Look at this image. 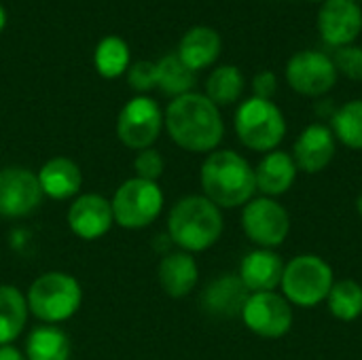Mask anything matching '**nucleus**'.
<instances>
[{
	"mask_svg": "<svg viewBox=\"0 0 362 360\" xmlns=\"http://www.w3.org/2000/svg\"><path fill=\"white\" fill-rule=\"evenodd\" d=\"M163 125L170 138L191 153H212L225 136L218 106L197 91L174 98L163 112Z\"/></svg>",
	"mask_w": 362,
	"mask_h": 360,
	"instance_id": "obj_1",
	"label": "nucleus"
},
{
	"mask_svg": "<svg viewBox=\"0 0 362 360\" xmlns=\"http://www.w3.org/2000/svg\"><path fill=\"white\" fill-rule=\"evenodd\" d=\"M204 197L218 208L246 206L257 193L255 168L235 151H212L199 170Z\"/></svg>",
	"mask_w": 362,
	"mask_h": 360,
	"instance_id": "obj_2",
	"label": "nucleus"
},
{
	"mask_svg": "<svg viewBox=\"0 0 362 360\" xmlns=\"http://www.w3.org/2000/svg\"><path fill=\"white\" fill-rule=\"evenodd\" d=\"M223 214L204 195L178 199L168 216V238L185 252H204L223 236Z\"/></svg>",
	"mask_w": 362,
	"mask_h": 360,
	"instance_id": "obj_3",
	"label": "nucleus"
},
{
	"mask_svg": "<svg viewBox=\"0 0 362 360\" xmlns=\"http://www.w3.org/2000/svg\"><path fill=\"white\" fill-rule=\"evenodd\" d=\"M28 310L45 325H57L72 318L83 303L78 280L64 272H47L38 276L25 293Z\"/></svg>",
	"mask_w": 362,
	"mask_h": 360,
	"instance_id": "obj_4",
	"label": "nucleus"
},
{
	"mask_svg": "<svg viewBox=\"0 0 362 360\" xmlns=\"http://www.w3.org/2000/svg\"><path fill=\"white\" fill-rule=\"evenodd\" d=\"M235 134L255 153H272L286 136V119L274 100L248 98L235 110Z\"/></svg>",
	"mask_w": 362,
	"mask_h": 360,
	"instance_id": "obj_5",
	"label": "nucleus"
},
{
	"mask_svg": "<svg viewBox=\"0 0 362 360\" xmlns=\"http://www.w3.org/2000/svg\"><path fill=\"white\" fill-rule=\"evenodd\" d=\"M335 284L333 267L318 255H299L284 265L282 274V293L291 306L297 308H316L327 301Z\"/></svg>",
	"mask_w": 362,
	"mask_h": 360,
	"instance_id": "obj_6",
	"label": "nucleus"
},
{
	"mask_svg": "<svg viewBox=\"0 0 362 360\" xmlns=\"http://www.w3.org/2000/svg\"><path fill=\"white\" fill-rule=\"evenodd\" d=\"M110 206L119 227L144 229L161 214L163 191L157 182L134 176L115 191Z\"/></svg>",
	"mask_w": 362,
	"mask_h": 360,
	"instance_id": "obj_7",
	"label": "nucleus"
},
{
	"mask_svg": "<svg viewBox=\"0 0 362 360\" xmlns=\"http://www.w3.org/2000/svg\"><path fill=\"white\" fill-rule=\"evenodd\" d=\"M242 229L252 244L274 250L288 238L291 216L280 202L272 197H252L242 210Z\"/></svg>",
	"mask_w": 362,
	"mask_h": 360,
	"instance_id": "obj_8",
	"label": "nucleus"
},
{
	"mask_svg": "<svg viewBox=\"0 0 362 360\" xmlns=\"http://www.w3.org/2000/svg\"><path fill=\"white\" fill-rule=\"evenodd\" d=\"M163 127V112L153 98H132L117 117L119 140L134 151H144L155 144Z\"/></svg>",
	"mask_w": 362,
	"mask_h": 360,
	"instance_id": "obj_9",
	"label": "nucleus"
},
{
	"mask_svg": "<svg viewBox=\"0 0 362 360\" xmlns=\"http://www.w3.org/2000/svg\"><path fill=\"white\" fill-rule=\"evenodd\" d=\"M284 74L291 89L305 98H320L329 93L339 76L333 57L316 49H305L295 53L288 59Z\"/></svg>",
	"mask_w": 362,
	"mask_h": 360,
	"instance_id": "obj_10",
	"label": "nucleus"
},
{
	"mask_svg": "<svg viewBox=\"0 0 362 360\" xmlns=\"http://www.w3.org/2000/svg\"><path fill=\"white\" fill-rule=\"evenodd\" d=\"M248 331L263 339H280L293 329V306L274 291L250 293L242 316Z\"/></svg>",
	"mask_w": 362,
	"mask_h": 360,
	"instance_id": "obj_11",
	"label": "nucleus"
},
{
	"mask_svg": "<svg viewBox=\"0 0 362 360\" xmlns=\"http://www.w3.org/2000/svg\"><path fill=\"white\" fill-rule=\"evenodd\" d=\"M38 176L21 166L0 170V216L21 219L32 214L42 202Z\"/></svg>",
	"mask_w": 362,
	"mask_h": 360,
	"instance_id": "obj_12",
	"label": "nucleus"
},
{
	"mask_svg": "<svg viewBox=\"0 0 362 360\" xmlns=\"http://www.w3.org/2000/svg\"><path fill=\"white\" fill-rule=\"evenodd\" d=\"M318 34L325 45L341 49L354 45L362 32V8L356 0H327L318 11Z\"/></svg>",
	"mask_w": 362,
	"mask_h": 360,
	"instance_id": "obj_13",
	"label": "nucleus"
},
{
	"mask_svg": "<svg viewBox=\"0 0 362 360\" xmlns=\"http://www.w3.org/2000/svg\"><path fill=\"white\" fill-rule=\"evenodd\" d=\"M335 151L337 140L331 127L322 123H312L299 134L293 146V159L297 163V170L305 174H320L331 166Z\"/></svg>",
	"mask_w": 362,
	"mask_h": 360,
	"instance_id": "obj_14",
	"label": "nucleus"
},
{
	"mask_svg": "<svg viewBox=\"0 0 362 360\" xmlns=\"http://www.w3.org/2000/svg\"><path fill=\"white\" fill-rule=\"evenodd\" d=\"M112 206L110 199L98 193L78 195L68 208V225L72 233L81 240H98L112 227Z\"/></svg>",
	"mask_w": 362,
	"mask_h": 360,
	"instance_id": "obj_15",
	"label": "nucleus"
},
{
	"mask_svg": "<svg viewBox=\"0 0 362 360\" xmlns=\"http://www.w3.org/2000/svg\"><path fill=\"white\" fill-rule=\"evenodd\" d=\"M284 265L286 263L276 250L257 248L242 259L238 276L248 293H269L280 286Z\"/></svg>",
	"mask_w": 362,
	"mask_h": 360,
	"instance_id": "obj_16",
	"label": "nucleus"
},
{
	"mask_svg": "<svg viewBox=\"0 0 362 360\" xmlns=\"http://www.w3.org/2000/svg\"><path fill=\"white\" fill-rule=\"evenodd\" d=\"M255 180H257V191H261L263 197L276 199L288 193L297 180V163L293 155L278 149L265 153V157L255 168Z\"/></svg>",
	"mask_w": 362,
	"mask_h": 360,
	"instance_id": "obj_17",
	"label": "nucleus"
},
{
	"mask_svg": "<svg viewBox=\"0 0 362 360\" xmlns=\"http://www.w3.org/2000/svg\"><path fill=\"white\" fill-rule=\"evenodd\" d=\"M250 293L240 280V276L225 274L216 280H212L204 295H202V306L208 314L218 316V318H235L242 316V310L248 301Z\"/></svg>",
	"mask_w": 362,
	"mask_h": 360,
	"instance_id": "obj_18",
	"label": "nucleus"
},
{
	"mask_svg": "<svg viewBox=\"0 0 362 360\" xmlns=\"http://www.w3.org/2000/svg\"><path fill=\"white\" fill-rule=\"evenodd\" d=\"M221 49H223V40H221V34L214 28H210V25H193L180 38L176 55L182 59L185 66H189L193 72H197V70H204V68L212 66L218 59Z\"/></svg>",
	"mask_w": 362,
	"mask_h": 360,
	"instance_id": "obj_19",
	"label": "nucleus"
},
{
	"mask_svg": "<svg viewBox=\"0 0 362 360\" xmlns=\"http://www.w3.org/2000/svg\"><path fill=\"white\" fill-rule=\"evenodd\" d=\"M42 195L51 199H68L78 195L83 187L81 168L68 157H51L36 172Z\"/></svg>",
	"mask_w": 362,
	"mask_h": 360,
	"instance_id": "obj_20",
	"label": "nucleus"
},
{
	"mask_svg": "<svg viewBox=\"0 0 362 360\" xmlns=\"http://www.w3.org/2000/svg\"><path fill=\"white\" fill-rule=\"evenodd\" d=\"M157 274H159L161 289L165 291V295H170L174 299H182V297L191 295L199 280V267H197L195 259L185 250L168 252L161 259Z\"/></svg>",
	"mask_w": 362,
	"mask_h": 360,
	"instance_id": "obj_21",
	"label": "nucleus"
},
{
	"mask_svg": "<svg viewBox=\"0 0 362 360\" xmlns=\"http://www.w3.org/2000/svg\"><path fill=\"white\" fill-rule=\"evenodd\" d=\"M28 314L25 295L11 284H0V346H11L21 335Z\"/></svg>",
	"mask_w": 362,
	"mask_h": 360,
	"instance_id": "obj_22",
	"label": "nucleus"
},
{
	"mask_svg": "<svg viewBox=\"0 0 362 360\" xmlns=\"http://www.w3.org/2000/svg\"><path fill=\"white\" fill-rule=\"evenodd\" d=\"M70 337L55 325L36 327L25 342L28 360H70Z\"/></svg>",
	"mask_w": 362,
	"mask_h": 360,
	"instance_id": "obj_23",
	"label": "nucleus"
},
{
	"mask_svg": "<svg viewBox=\"0 0 362 360\" xmlns=\"http://www.w3.org/2000/svg\"><path fill=\"white\" fill-rule=\"evenodd\" d=\"M157 87L165 93L174 98H180L185 93H191L195 87V72L182 64V59L176 53H168L163 55L157 64Z\"/></svg>",
	"mask_w": 362,
	"mask_h": 360,
	"instance_id": "obj_24",
	"label": "nucleus"
},
{
	"mask_svg": "<svg viewBox=\"0 0 362 360\" xmlns=\"http://www.w3.org/2000/svg\"><path fill=\"white\" fill-rule=\"evenodd\" d=\"M132 64L129 45L121 36H104L93 51V66L100 76L117 79L127 72Z\"/></svg>",
	"mask_w": 362,
	"mask_h": 360,
	"instance_id": "obj_25",
	"label": "nucleus"
},
{
	"mask_svg": "<svg viewBox=\"0 0 362 360\" xmlns=\"http://www.w3.org/2000/svg\"><path fill=\"white\" fill-rule=\"evenodd\" d=\"M244 93V74L238 66L225 64L212 70L206 81V98L216 106L235 104Z\"/></svg>",
	"mask_w": 362,
	"mask_h": 360,
	"instance_id": "obj_26",
	"label": "nucleus"
},
{
	"mask_svg": "<svg viewBox=\"0 0 362 360\" xmlns=\"http://www.w3.org/2000/svg\"><path fill=\"white\" fill-rule=\"evenodd\" d=\"M331 132L344 146L362 151V100H350L333 112Z\"/></svg>",
	"mask_w": 362,
	"mask_h": 360,
	"instance_id": "obj_27",
	"label": "nucleus"
},
{
	"mask_svg": "<svg viewBox=\"0 0 362 360\" xmlns=\"http://www.w3.org/2000/svg\"><path fill=\"white\" fill-rule=\"evenodd\" d=\"M329 312L341 323H354L362 316V284L356 280H339L327 297Z\"/></svg>",
	"mask_w": 362,
	"mask_h": 360,
	"instance_id": "obj_28",
	"label": "nucleus"
},
{
	"mask_svg": "<svg viewBox=\"0 0 362 360\" xmlns=\"http://www.w3.org/2000/svg\"><path fill=\"white\" fill-rule=\"evenodd\" d=\"M333 64L337 68V74L348 76L350 81H362V47L348 45L335 51Z\"/></svg>",
	"mask_w": 362,
	"mask_h": 360,
	"instance_id": "obj_29",
	"label": "nucleus"
},
{
	"mask_svg": "<svg viewBox=\"0 0 362 360\" xmlns=\"http://www.w3.org/2000/svg\"><path fill=\"white\" fill-rule=\"evenodd\" d=\"M127 85L134 91H140V93L151 91L153 87H157V66L153 62H146V59L129 64V68H127Z\"/></svg>",
	"mask_w": 362,
	"mask_h": 360,
	"instance_id": "obj_30",
	"label": "nucleus"
},
{
	"mask_svg": "<svg viewBox=\"0 0 362 360\" xmlns=\"http://www.w3.org/2000/svg\"><path fill=\"white\" fill-rule=\"evenodd\" d=\"M163 166H165L163 163V157L155 149H144L134 159L136 176L138 178H144V180H153V182H157V178L163 174Z\"/></svg>",
	"mask_w": 362,
	"mask_h": 360,
	"instance_id": "obj_31",
	"label": "nucleus"
},
{
	"mask_svg": "<svg viewBox=\"0 0 362 360\" xmlns=\"http://www.w3.org/2000/svg\"><path fill=\"white\" fill-rule=\"evenodd\" d=\"M278 91V76L272 70H261L252 79V98L261 100H274Z\"/></svg>",
	"mask_w": 362,
	"mask_h": 360,
	"instance_id": "obj_32",
	"label": "nucleus"
},
{
	"mask_svg": "<svg viewBox=\"0 0 362 360\" xmlns=\"http://www.w3.org/2000/svg\"><path fill=\"white\" fill-rule=\"evenodd\" d=\"M0 360H28L15 346H0Z\"/></svg>",
	"mask_w": 362,
	"mask_h": 360,
	"instance_id": "obj_33",
	"label": "nucleus"
},
{
	"mask_svg": "<svg viewBox=\"0 0 362 360\" xmlns=\"http://www.w3.org/2000/svg\"><path fill=\"white\" fill-rule=\"evenodd\" d=\"M4 25H6V11H4V6L0 4V32L4 30Z\"/></svg>",
	"mask_w": 362,
	"mask_h": 360,
	"instance_id": "obj_34",
	"label": "nucleus"
},
{
	"mask_svg": "<svg viewBox=\"0 0 362 360\" xmlns=\"http://www.w3.org/2000/svg\"><path fill=\"white\" fill-rule=\"evenodd\" d=\"M356 210H358V214H361L362 219V191L361 195H358V199H356Z\"/></svg>",
	"mask_w": 362,
	"mask_h": 360,
	"instance_id": "obj_35",
	"label": "nucleus"
},
{
	"mask_svg": "<svg viewBox=\"0 0 362 360\" xmlns=\"http://www.w3.org/2000/svg\"><path fill=\"white\" fill-rule=\"evenodd\" d=\"M310 2H320V4H322V2H327V0H310Z\"/></svg>",
	"mask_w": 362,
	"mask_h": 360,
	"instance_id": "obj_36",
	"label": "nucleus"
},
{
	"mask_svg": "<svg viewBox=\"0 0 362 360\" xmlns=\"http://www.w3.org/2000/svg\"><path fill=\"white\" fill-rule=\"evenodd\" d=\"M356 2H358V4H361V0H356Z\"/></svg>",
	"mask_w": 362,
	"mask_h": 360,
	"instance_id": "obj_37",
	"label": "nucleus"
}]
</instances>
